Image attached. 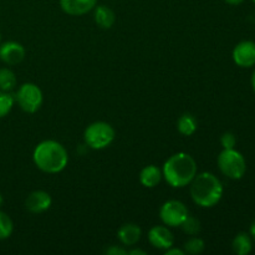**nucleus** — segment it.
I'll list each match as a JSON object with an SVG mask.
<instances>
[{
  "instance_id": "f257e3e1",
  "label": "nucleus",
  "mask_w": 255,
  "mask_h": 255,
  "mask_svg": "<svg viewBox=\"0 0 255 255\" xmlns=\"http://www.w3.org/2000/svg\"><path fill=\"white\" fill-rule=\"evenodd\" d=\"M197 174V163L188 153H176L169 157L163 166L167 183L174 188H182L193 181Z\"/></svg>"
},
{
  "instance_id": "f03ea898",
  "label": "nucleus",
  "mask_w": 255,
  "mask_h": 255,
  "mask_svg": "<svg viewBox=\"0 0 255 255\" xmlns=\"http://www.w3.org/2000/svg\"><path fill=\"white\" fill-rule=\"evenodd\" d=\"M32 158L37 168L46 173H59L65 169L69 162L65 147L52 139H47L37 144Z\"/></svg>"
},
{
  "instance_id": "7ed1b4c3",
  "label": "nucleus",
  "mask_w": 255,
  "mask_h": 255,
  "mask_svg": "<svg viewBox=\"0 0 255 255\" xmlns=\"http://www.w3.org/2000/svg\"><path fill=\"white\" fill-rule=\"evenodd\" d=\"M191 196L194 203L203 208L214 207L223 196L222 182L209 172L196 174L191 182Z\"/></svg>"
},
{
  "instance_id": "20e7f679",
  "label": "nucleus",
  "mask_w": 255,
  "mask_h": 255,
  "mask_svg": "<svg viewBox=\"0 0 255 255\" xmlns=\"http://www.w3.org/2000/svg\"><path fill=\"white\" fill-rule=\"evenodd\" d=\"M218 167L222 173L231 179H241L246 174L247 162L237 149H223L218 156Z\"/></svg>"
},
{
  "instance_id": "39448f33",
  "label": "nucleus",
  "mask_w": 255,
  "mask_h": 255,
  "mask_svg": "<svg viewBox=\"0 0 255 255\" xmlns=\"http://www.w3.org/2000/svg\"><path fill=\"white\" fill-rule=\"evenodd\" d=\"M84 138L87 146L91 148H106L115 139V129L107 122H94L85 129Z\"/></svg>"
},
{
  "instance_id": "423d86ee",
  "label": "nucleus",
  "mask_w": 255,
  "mask_h": 255,
  "mask_svg": "<svg viewBox=\"0 0 255 255\" xmlns=\"http://www.w3.org/2000/svg\"><path fill=\"white\" fill-rule=\"evenodd\" d=\"M20 109L27 114H34L42 105V92L35 84H24L15 95Z\"/></svg>"
},
{
  "instance_id": "0eeeda50",
  "label": "nucleus",
  "mask_w": 255,
  "mask_h": 255,
  "mask_svg": "<svg viewBox=\"0 0 255 255\" xmlns=\"http://www.w3.org/2000/svg\"><path fill=\"white\" fill-rule=\"evenodd\" d=\"M159 217L166 226L181 227L184 219L188 217V209L182 202L172 199V201H167L161 207Z\"/></svg>"
},
{
  "instance_id": "6e6552de",
  "label": "nucleus",
  "mask_w": 255,
  "mask_h": 255,
  "mask_svg": "<svg viewBox=\"0 0 255 255\" xmlns=\"http://www.w3.org/2000/svg\"><path fill=\"white\" fill-rule=\"evenodd\" d=\"M233 60L238 66L252 67L255 65V42L251 40L242 41L234 47Z\"/></svg>"
},
{
  "instance_id": "1a4fd4ad",
  "label": "nucleus",
  "mask_w": 255,
  "mask_h": 255,
  "mask_svg": "<svg viewBox=\"0 0 255 255\" xmlns=\"http://www.w3.org/2000/svg\"><path fill=\"white\" fill-rule=\"evenodd\" d=\"M25 49L16 41H7L0 46V59L7 65H17L24 60Z\"/></svg>"
},
{
  "instance_id": "9d476101",
  "label": "nucleus",
  "mask_w": 255,
  "mask_h": 255,
  "mask_svg": "<svg viewBox=\"0 0 255 255\" xmlns=\"http://www.w3.org/2000/svg\"><path fill=\"white\" fill-rule=\"evenodd\" d=\"M51 197L45 191H35L27 196L25 207L31 213H42L51 206Z\"/></svg>"
},
{
  "instance_id": "9b49d317",
  "label": "nucleus",
  "mask_w": 255,
  "mask_h": 255,
  "mask_svg": "<svg viewBox=\"0 0 255 255\" xmlns=\"http://www.w3.org/2000/svg\"><path fill=\"white\" fill-rule=\"evenodd\" d=\"M149 243L158 249H168L173 246V234L171 233L168 228L162 226H156L149 231L148 233Z\"/></svg>"
},
{
  "instance_id": "f8f14e48",
  "label": "nucleus",
  "mask_w": 255,
  "mask_h": 255,
  "mask_svg": "<svg viewBox=\"0 0 255 255\" xmlns=\"http://www.w3.org/2000/svg\"><path fill=\"white\" fill-rule=\"evenodd\" d=\"M97 0H60V6L66 14L84 15L96 6Z\"/></svg>"
},
{
  "instance_id": "ddd939ff",
  "label": "nucleus",
  "mask_w": 255,
  "mask_h": 255,
  "mask_svg": "<svg viewBox=\"0 0 255 255\" xmlns=\"http://www.w3.org/2000/svg\"><path fill=\"white\" fill-rule=\"evenodd\" d=\"M141 228L132 223L124 224L117 232V237L124 246H134L141 238Z\"/></svg>"
},
{
  "instance_id": "4468645a",
  "label": "nucleus",
  "mask_w": 255,
  "mask_h": 255,
  "mask_svg": "<svg viewBox=\"0 0 255 255\" xmlns=\"http://www.w3.org/2000/svg\"><path fill=\"white\" fill-rule=\"evenodd\" d=\"M162 178V172L158 167L153 166H147L139 173V182L142 183V186L147 187V188H153L157 184L161 182Z\"/></svg>"
},
{
  "instance_id": "2eb2a0df",
  "label": "nucleus",
  "mask_w": 255,
  "mask_h": 255,
  "mask_svg": "<svg viewBox=\"0 0 255 255\" xmlns=\"http://www.w3.org/2000/svg\"><path fill=\"white\" fill-rule=\"evenodd\" d=\"M95 21L102 29H110L115 24V12L106 5H100L95 9Z\"/></svg>"
},
{
  "instance_id": "dca6fc26",
  "label": "nucleus",
  "mask_w": 255,
  "mask_h": 255,
  "mask_svg": "<svg viewBox=\"0 0 255 255\" xmlns=\"http://www.w3.org/2000/svg\"><path fill=\"white\" fill-rule=\"evenodd\" d=\"M232 247H233L234 253H237L238 255L249 254L252 252V248H253L251 236H248L247 233H239L238 236L233 239Z\"/></svg>"
},
{
  "instance_id": "f3484780",
  "label": "nucleus",
  "mask_w": 255,
  "mask_h": 255,
  "mask_svg": "<svg viewBox=\"0 0 255 255\" xmlns=\"http://www.w3.org/2000/svg\"><path fill=\"white\" fill-rule=\"evenodd\" d=\"M178 131L184 136H192L197 131V120L191 114L182 115L177 122Z\"/></svg>"
},
{
  "instance_id": "a211bd4d",
  "label": "nucleus",
  "mask_w": 255,
  "mask_h": 255,
  "mask_svg": "<svg viewBox=\"0 0 255 255\" xmlns=\"http://www.w3.org/2000/svg\"><path fill=\"white\" fill-rule=\"evenodd\" d=\"M16 86V77L10 69H0V90L5 92L11 91Z\"/></svg>"
},
{
  "instance_id": "6ab92c4d",
  "label": "nucleus",
  "mask_w": 255,
  "mask_h": 255,
  "mask_svg": "<svg viewBox=\"0 0 255 255\" xmlns=\"http://www.w3.org/2000/svg\"><path fill=\"white\" fill-rule=\"evenodd\" d=\"M12 229H14V226H12L11 218L6 213L0 211V241L9 238L12 233Z\"/></svg>"
},
{
  "instance_id": "aec40b11",
  "label": "nucleus",
  "mask_w": 255,
  "mask_h": 255,
  "mask_svg": "<svg viewBox=\"0 0 255 255\" xmlns=\"http://www.w3.org/2000/svg\"><path fill=\"white\" fill-rule=\"evenodd\" d=\"M12 105H14V97L7 92L0 90V119L6 116L11 111Z\"/></svg>"
},
{
  "instance_id": "412c9836",
  "label": "nucleus",
  "mask_w": 255,
  "mask_h": 255,
  "mask_svg": "<svg viewBox=\"0 0 255 255\" xmlns=\"http://www.w3.org/2000/svg\"><path fill=\"white\" fill-rule=\"evenodd\" d=\"M181 227L182 229H183L184 233L189 234V236H194V234H197L201 231V223H199L198 219L194 218V217H187V218L184 219L183 223L181 224Z\"/></svg>"
},
{
  "instance_id": "4be33fe9",
  "label": "nucleus",
  "mask_w": 255,
  "mask_h": 255,
  "mask_svg": "<svg viewBox=\"0 0 255 255\" xmlns=\"http://www.w3.org/2000/svg\"><path fill=\"white\" fill-rule=\"evenodd\" d=\"M186 252L189 254H199L204 251V242L201 238H191L184 244Z\"/></svg>"
},
{
  "instance_id": "5701e85b",
  "label": "nucleus",
  "mask_w": 255,
  "mask_h": 255,
  "mask_svg": "<svg viewBox=\"0 0 255 255\" xmlns=\"http://www.w3.org/2000/svg\"><path fill=\"white\" fill-rule=\"evenodd\" d=\"M221 143H222V146H223L224 149L234 148V147H236V143H237L236 136H234L232 132H226V133L222 136Z\"/></svg>"
},
{
  "instance_id": "b1692460",
  "label": "nucleus",
  "mask_w": 255,
  "mask_h": 255,
  "mask_svg": "<svg viewBox=\"0 0 255 255\" xmlns=\"http://www.w3.org/2000/svg\"><path fill=\"white\" fill-rule=\"evenodd\" d=\"M106 253L110 255H126L127 251H125V249H121V248H117V247H111V248L107 249Z\"/></svg>"
},
{
  "instance_id": "393cba45",
  "label": "nucleus",
  "mask_w": 255,
  "mask_h": 255,
  "mask_svg": "<svg viewBox=\"0 0 255 255\" xmlns=\"http://www.w3.org/2000/svg\"><path fill=\"white\" fill-rule=\"evenodd\" d=\"M166 255H184V252L181 249H167Z\"/></svg>"
},
{
  "instance_id": "a878e982",
  "label": "nucleus",
  "mask_w": 255,
  "mask_h": 255,
  "mask_svg": "<svg viewBox=\"0 0 255 255\" xmlns=\"http://www.w3.org/2000/svg\"><path fill=\"white\" fill-rule=\"evenodd\" d=\"M224 1L229 5H239L242 4V2L246 1V0H224Z\"/></svg>"
},
{
  "instance_id": "bb28decb",
  "label": "nucleus",
  "mask_w": 255,
  "mask_h": 255,
  "mask_svg": "<svg viewBox=\"0 0 255 255\" xmlns=\"http://www.w3.org/2000/svg\"><path fill=\"white\" fill-rule=\"evenodd\" d=\"M127 254H131V255H137V254L146 255V252H143V251H139V249H134V251L127 252Z\"/></svg>"
},
{
  "instance_id": "cd10ccee",
  "label": "nucleus",
  "mask_w": 255,
  "mask_h": 255,
  "mask_svg": "<svg viewBox=\"0 0 255 255\" xmlns=\"http://www.w3.org/2000/svg\"><path fill=\"white\" fill-rule=\"evenodd\" d=\"M251 236L253 237V239L255 241V221L253 222V224L251 226Z\"/></svg>"
},
{
  "instance_id": "c85d7f7f",
  "label": "nucleus",
  "mask_w": 255,
  "mask_h": 255,
  "mask_svg": "<svg viewBox=\"0 0 255 255\" xmlns=\"http://www.w3.org/2000/svg\"><path fill=\"white\" fill-rule=\"evenodd\" d=\"M252 86H253V90L255 92V71L253 72V76H252Z\"/></svg>"
},
{
  "instance_id": "c756f323",
  "label": "nucleus",
  "mask_w": 255,
  "mask_h": 255,
  "mask_svg": "<svg viewBox=\"0 0 255 255\" xmlns=\"http://www.w3.org/2000/svg\"><path fill=\"white\" fill-rule=\"evenodd\" d=\"M2 202H4V199H2V196H1V193H0V207H1Z\"/></svg>"
},
{
  "instance_id": "7c9ffc66",
  "label": "nucleus",
  "mask_w": 255,
  "mask_h": 255,
  "mask_svg": "<svg viewBox=\"0 0 255 255\" xmlns=\"http://www.w3.org/2000/svg\"><path fill=\"white\" fill-rule=\"evenodd\" d=\"M0 40H1V35H0Z\"/></svg>"
},
{
  "instance_id": "2f4dec72",
  "label": "nucleus",
  "mask_w": 255,
  "mask_h": 255,
  "mask_svg": "<svg viewBox=\"0 0 255 255\" xmlns=\"http://www.w3.org/2000/svg\"><path fill=\"white\" fill-rule=\"evenodd\" d=\"M253 1H254V4H255V0H253Z\"/></svg>"
}]
</instances>
